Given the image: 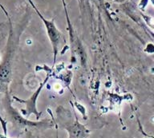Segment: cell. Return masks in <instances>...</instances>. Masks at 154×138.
I'll return each instance as SVG.
<instances>
[{
    "mask_svg": "<svg viewBox=\"0 0 154 138\" xmlns=\"http://www.w3.org/2000/svg\"><path fill=\"white\" fill-rule=\"evenodd\" d=\"M26 138H35V137H34L31 133H28V134H27V137Z\"/></svg>",
    "mask_w": 154,
    "mask_h": 138,
    "instance_id": "5b68a950",
    "label": "cell"
},
{
    "mask_svg": "<svg viewBox=\"0 0 154 138\" xmlns=\"http://www.w3.org/2000/svg\"><path fill=\"white\" fill-rule=\"evenodd\" d=\"M48 78H49V74L47 75V78H46L45 80L40 84L39 88L33 93L32 97H31L30 99H28V100H21V99H18V98H14L17 101H20L21 103H23L24 105H26V110H22V112H23V113L24 115L29 116L31 113H34V114L35 115L37 118L39 117V116H40V113H38V111H37V110H36V100H37V98H38V94L40 93L42 88H43V86L45 85L46 82L48 81Z\"/></svg>",
    "mask_w": 154,
    "mask_h": 138,
    "instance_id": "3957f363",
    "label": "cell"
},
{
    "mask_svg": "<svg viewBox=\"0 0 154 138\" xmlns=\"http://www.w3.org/2000/svg\"><path fill=\"white\" fill-rule=\"evenodd\" d=\"M5 101H6V110H7V112L9 113L10 117L12 119V121L20 127H38V128H44V127L45 128H50L51 127V123L50 120H43V121H41V122H34L27 121L22 116H20L19 113L15 111L12 108L8 96H7V99H6Z\"/></svg>",
    "mask_w": 154,
    "mask_h": 138,
    "instance_id": "7a4b0ae2",
    "label": "cell"
},
{
    "mask_svg": "<svg viewBox=\"0 0 154 138\" xmlns=\"http://www.w3.org/2000/svg\"><path fill=\"white\" fill-rule=\"evenodd\" d=\"M65 128L67 129L71 138H88L89 135L88 129H85L84 125L79 124L78 120H76L72 125Z\"/></svg>",
    "mask_w": 154,
    "mask_h": 138,
    "instance_id": "277c9868",
    "label": "cell"
},
{
    "mask_svg": "<svg viewBox=\"0 0 154 138\" xmlns=\"http://www.w3.org/2000/svg\"><path fill=\"white\" fill-rule=\"evenodd\" d=\"M29 2L31 3V5L34 7V9L35 10L36 13L38 16L40 17V19H42L43 24L46 27L47 30V33H48V36L50 42L52 46L53 54H54V63L55 64V59H56V56H57L58 53L60 52V50L62 49L63 44L65 45V39L63 36V34L60 32L58 28L55 26L54 21L53 20H48V19H44V17L40 14V12L38 11V9L36 8V7L34 5V3L31 2V0H29Z\"/></svg>",
    "mask_w": 154,
    "mask_h": 138,
    "instance_id": "6da1fadb",
    "label": "cell"
}]
</instances>
